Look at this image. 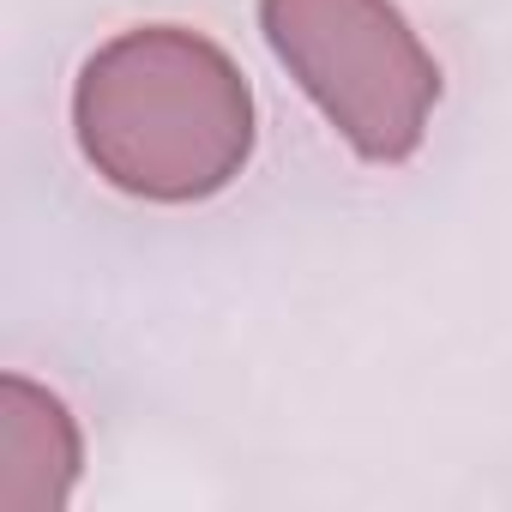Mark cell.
<instances>
[{
    "label": "cell",
    "instance_id": "2",
    "mask_svg": "<svg viewBox=\"0 0 512 512\" xmlns=\"http://www.w3.org/2000/svg\"><path fill=\"white\" fill-rule=\"evenodd\" d=\"M290 79L368 163H404L440 103V67L392 0H260Z\"/></svg>",
    "mask_w": 512,
    "mask_h": 512
},
{
    "label": "cell",
    "instance_id": "3",
    "mask_svg": "<svg viewBox=\"0 0 512 512\" xmlns=\"http://www.w3.org/2000/svg\"><path fill=\"white\" fill-rule=\"evenodd\" d=\"M79 482V428L55 392L0 380V512H61Z\"/></svg>",
    "mask_w": 512,
    "mask_h": 512
},
{
    "label": "cell",
    "instance_id": "1",
    "mask_svg": "<svg viewBox=\"0 0 512 512\" xmlns=\"http://www.w3.org/2000/svg\"><path fill=\"white\" fill-rule=\"evenodd\" d=\"M73 133L109 187L151 205H193L241 175L253 151V91L211 37L139 25L79 67Z\"/></svg>",
    "mask_w": 512,
    "mask_h": 512
}]
</instances>
